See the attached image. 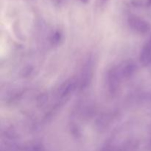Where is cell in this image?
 <instances>
[{
	"label": "cell",
	"instance_id": "obj_1",
	"mask_svg": "<svg viewBox=\"0 0 151 151\" xmlns=\"http://www.w3.org/2000/svg\"><path fill=\"white\" fill-rule=\"evenodd\" d=\"M83 3H88L89 0H81Z\"/></svg>",
	"mask_w": 151,
	"mask_h": 151
},
{
	"label": "cell",
	"instance_id": "obj_2",
	"mask_svg": "<svg viewBox=\"0 0 151 151\" xmlns=\"http://www.w3.org/2000/svg\"><path fill=\"white\" fill-rule=\"evenodd\" d=\"M148 4H151V0H148Z\"/></svg>",
	"mask_w": 151,
	"mask_h": 151
},
{
	"label": "cell",
	"instance_id": "obj_3",
	"mask_svg": "<svg viewBox=\"0 0 151 151\" xmlns=\"http://www.w3.org/2000/svg\"><path fill=\"white\" fill-rule=\"evenodd\" d=\"M108 1V0H103V1Z\"/></svg>",
	"mask_w": 151,
	"mask_h": 151
}]
</instances>
